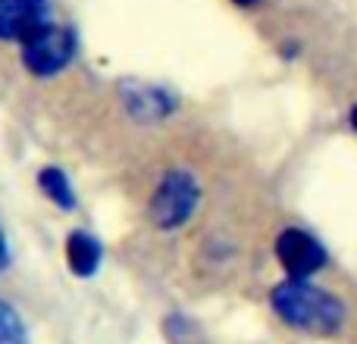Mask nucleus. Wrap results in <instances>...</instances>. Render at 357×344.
<instances>
[{"mask_svg": "<svg viewBox=\"0 0 357 344\" xmlns=\"http://www.w3.org/2000/svg\"><path fill=\"white\" fill-rule=\"evenodd\" d=\"M270 301H273V310L289 326L301 329V332L333 335L345 322V307H342L339 297L317 288V285H307L304 279L276 285Z\"/></svg>", "mask_w": 357, "mask_h": 344, "instance_id": "nucleus-1", "label": "nucleus"}, {"mask_svg": "<svg viewBox=\"0 0 357 344\" xmlns=\"http://www.w3.org/2000/svg\"><path fill=\"white\" fill-rule=\"evenodd\" d=\"M75 56V31L69 25H56L50 22L44 31H38L31 41H25L22 50V66L31 75H56L73 63Z\"/></svg>", "mask_w": 357, "mask_h": 344, "instance_id": "nucleus-2", "label": "nucleus"}, {"mask_svg": "<svg viewBox=\"0 0 357 344\" xmlns=\"http://www.w3.org/2000/svg\"><path fill=\"white\" fill-rule=\"evenodd\" d=\"M195 207H197V182L188 172H169V175L157 185L154 197H151V219H154L163 232H173V228L188 222Z\"/></svg>", "mask_w": 357, "mask_h": 344, "instance_id": "nucleus-3", "label": "nucleus"}, {"mask_svg": "<svg viewBox=\"0 0 357 344\" xmlns=\"http://www.w3.org/2000/svg\"><path fill=\"white\" fill-rule=\"evenodd\" d=\"M54 22L47 0H0V41H31Z\"/></svg>", "mask_w": 357, "mask_h": 344, "instance_id": "nucleus-4", "label": "nucleus"}, {"mask_svg": "<svg viewBox=\"0 0 357 344\" xmlns=\"http://www.w3.org/2000/svg\"><path fill=\"white\" fill-rule=\"evenodd\" d=\"M276 257L291 279H307V276H314L317 269H323V263H326V251L320 247V241L310 238L301 228H285V232L279 235Z\"/></svg>", "mask_w": 357, "mask_h": 344, "instance_id": "nucleus-5", "label": "nucleus"}, {"mask_svg": "<svg viewBox=\"0 0 357 344\" xmlns=\"http://www.w3.org/2000/svg\"><path fill=\"white\" fill-rule=\"evenodd\" d=\"M100 244H98V238H91L88 232H73L69 235V241H66V263H69V269L75 272V276H94L98 272V266H100Z\"/></svg>", "mask_w": 357, "mask_h": 344, "instance_id": "nucleus-6", "label": "nucleus"}, {"mask_svg": "<svg viewBox=\"0 0 357 344\" xmlns=\"http://www.w3.org/2000/svg\"><path fill=\"white\" fill-rule=\"evenodd\" d=\"M38 185H41V191L56 203V207H63V210L75 207L73 185H69V178H66V172L63 169H44L41 175H38Z\"/></svg>", "mask_w": 357, "mask_h": 344, "instance_id": "nucleus-7", "label": "nucleus"}, {"mask_svg": "<svg viewBox=\"0 0 357 344\" xmlns=\"http://www.w3.org/2000/svg\"><path fill=\"white\" fill-rule=\"evenodd\" d=\"M0 344H29L22 320L6 301H0Z\"/></svg>", "mask_w": 357, "mask_h": 344, "instance_id": "nucleus-8", "label": "nucleus"}, {"mask_svg": "<svg viewBox=\"0 0 357 344\" xmlns=\"http://www.w3.org/2000/svg\"><path fill=\"white\" fill-rule=\"evenodd\" d=\"M6 260H10V253H6V238H3V232H0V269L6 266Z\"/></svg>", "mask_w": 357, "mask_h": 344, "instance_id": "nucleus-9", "label": "nucleus"}, {"mask_svg": "<svg viewBox=\"0 0 357 344\" xmlns=\"http://www.w3.org/2000/svg\"><path fill=\"white\" fill-rule=\"evenodd\" d=\"M232 3H238V6H254L257 0H232Z\"/></svg>", "mask_w": 357, "mask_h": 344, "instance_id": "nucleus-10", "label": "nucleus"}, {"mask_svg": "<svg viewBox=\"0 0 357 344\" xmlns=\"http://www.w3.org/2000/svg\"><path fill=\"white\" fill-rule=\"evenodd\" d=\"M351 125H354V132H357V107L351 110Z\"/></svg>", "mask_w": 357, "mask_h": 344, "instance_id": "nucleus-11", "label": "nucleus"}]
</instances>
